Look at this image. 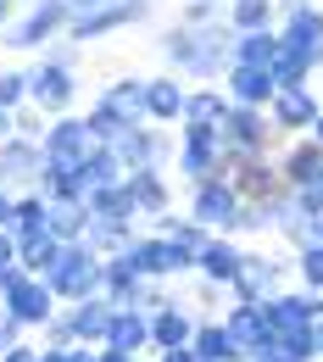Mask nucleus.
<instances>
[{
  "mask_svg": "<svg viewBox=\"0 0 323 362\" xmlns=\"http://www.w3.org/2000/svg\"><path fill=\"white\" fill-rule=\"evenodd\" d=\"M156 56L168 73H179L189 84H218L234 62V28L229 23H168L156 34Z\"/></svg>",
  "mask_w": 323,
  "mask_h": 362,
  "instance_id": "1",
  "label": "nucleus"
},
{
  "mask_svg": "<svg viewBox=\"0 0 323 362\" xmlns=\"http://www.w3.org/2000/svg\"><path fill=\"white\" fill-rule=\"evenodd\" d=\"M67 23H73L67 0H23V6H17V17L6 23L0 45L17 50V56H40L50 40H61V34H67Z\"/></svg>",
  "mask_w": 323,
  "mask_h": 362,
  "instance_id": "2",
  "label": "nucleus"
},
{
  "mask_svg": "<svg viewBox=\"0 0 323 362\" xmlns=\"http://www.w3.org/2000/svg\"><path fill=\"white\" fill-rule=\"evenodd\" d=\"M156 17V0H112V6H95V11H78L73 23H67V40H78V45L90 50L100 40H117V34H134Z\"/></svg>",
  "mask_w": 323,
  "mask_h": 362,
  "instance_id": "3",
  "label": "nucleus"
},
{
  "mask_svg": "<svg viewBox=\"0 0 323 362\" xmlns=\"http://www.w3.org/2000/svg\"><path fill=\"white\" fill-rule=\"evenodd\" d=\"M78 100H84L78 67H67L56 56H34L28 62V106H40L45 117H61V112H78Z\"/></svg>",
  "mask_w": 323,
  "mask_h": 362,
  "instance_id": "4",
  "label": "nucleus"
},
{
  "mask_svg": "<svg viewBox=\"0 0 323 362\" xmlns=\"http://www.w3.org/2000/svg\"><path fill=\"white\" fill-rule=\"evenodd\" d=\"M173 134H179L173 173H179V184H184V189L223 173V129H212V123H179Z\"/></svg>",
  "mask_w": 323,
  "mask_h": 362,
  "instance_id": "5",
  "label": "nucleus"
},
{
  "mask_svg": "<svg viewBox=\"0 0 323 362\" xmlns=\"http://www.w3.org/2000/svg\"><path fill=\"white\" fill-rule=\"evenodd\" d=\"M0 307L17 317L28 334H40V329H45V317L56 313L61 301L50 296V284L40 279V273H23L17 262H6V268H0Z\"/></svg>",
  "mask_w": 323,
  "mask_h": 362,
  "instance_id": "6",
  "label": "nucleus"
},
{
  "mask_svg": "<svg viewBox=\"0 0 323 362\" xmlns=\"http://www.w3.org/2000/svg\"><path fill=\"white\" fill-rule=\"evenodd\" d=\"M100 268H106V257L95 251L90 240H67L61 257H56V268L45 273V284H50L56 301H84V296L100 290Z\"/></svg>",
  "mask_w": 323,
  "mask_h": 362,
  "instance_id": "7",
  "label": "nucleus"
},
{
  "mask_svg": "<svg viewBox=\"0 0 323 362\" xmlns=\"http://www.w3.org/2000/svg\"><path fill=\"white\" fill-rule=\"evenodd\" d=\"M129 262L139 268V279H162V284H179L195 273V251L179 245V240H168V234H156V228H139L134 245H129Z\"/></svg>",
  "mask_w": 323,
  "mask_h": 362,
  "instance_id": "8",
  "label": "nucleus"
},
{
  "mask_svg": "<svg viewBox=\"0 0 323 362\" xmlns=\"http://www.w3.org/2000/svg\"><path fill=\"white\" fill-rule=\"evenodd\" d=\"M240 206H245V195L234 189L229 173H218V179H206V184H189V195H184V212L201 228H212V234H234L240 228Z\"/></svg>",
  "mask_w": 323,
  "mask_h": 362,
  "instance_id": "9",
  "label": "nucleus"
},
{
  "mask_svg": "<svg viewBox=\"0 0 323 362\" xmlns=\"http://www.w3.org/2000/svg\"><path fill=\"white\" fill-rule=\"evenodd\" d=\"M284 284H295V279H290V251L245 245L240 273H234V284H229V301H262V296H274V290H284Z\"/></svg>",
  "mask_w": 323,
  "mask_h": 362,
  "instance_id": "10",
  "label": "nucleus"
},
{
  "mask_svg": "<svg viewBox=\"0 0 323 362\" xmlns=\"http://www.w3.org/2000/svg\"><path fill=\"white\" fill-rule=\"evenodd\" d=\"M112 151H117L123 173H134V168H162V173H173L179 134L162 129V123H134V129H123V134L112 139Z\"/></svg>",
  "mask_w": 323,
  "mask_h": 362,
  "instance_id": "11",
  "label": "nucleus"
},
{
  "mask_svg": "<svg viewBox=\"0 0 323 362\" xmlns=\"http://www.w3.org/2000/svg\"><path fill=\"white\" fill-rule=\"evenodd\" d=\"M278 45L312 62V73H323V6L318 0H284L278 6Z\"/></svg>",
  "mask_w": 323,
  "mask_h": 362,
  "instance_id": "12",
  "label": "nucleus"
},
{
  "mask_svg": "<svg viewBox=\"0 0 323 362\" xmlns=\"http://www.w3.org/2000/svg\"><path fill=\"white\" fill-rule=\"evenodd\" d=\"M318 112H323L318 84H290V90H274V100H268V123H274V134H278V139L307 134Z\"/></svg>",
  "mask_w": 323,
  "mask_h": 362,
  "instance_id": "13",
  "label": "nucleus"
},
{
  "mask_svg": "<svg viewBox=\"0 0 323 362\" xmlns=\"http://www.w3.org/2000/svg\"><path fill=\"white\" fill-rule=\"evenodd\" d=\"M257 307H262V317H268L274 334H290V329H307V323L323 317V296L318 290H301V284H284L274 296H262Z\"/></svg>",
  "mask_w": 323,
  "mask_h": 362,
  "instance_id": "14",
  "label": "nucleus"
},
{
  "mask_svg": "<svg viewBox=\"0 0 323 362\" xmlns=\"http://www.w3.org/2000/svg\"><path fill=\"white\" fill-rule=\"evenodd\" d=\"M223 173L234 179V189H240L245 201H262V195L284 189L274 151H223Z\"/></svg>",
  "mask_w": 323,
  "mask_h": 362,
  "instance_id": "15",
  "label": "nucleus"
},
{
  "mask_svg": "<svg viewBox=\"0 0 323 362\" xmlns=\"http://www.w3.org/2000/svg\"><path fill=\"white\" fill-rule=\"evenodd\" d=\"M223 323H229V334L240 340V351L251 362H262V357H274L278 351V334L268 329V317H262V307L257 301H223Z\"/></svg>",
  "mask_w": 323,
  "mask_h": 362,
  "instance_id": "16",
  "label": "nucleus"
},
{
  "mask_svg": "<svg viewBox=\"0 0 323 362\" xmlns=\"http://www.w3.org/2000/svg\"><path fill=\"white\" fill-rule=\"evenodd\" d=\"M278 134L268 123V106H234L229 100V117H223V151H274Z\"/></svg>",
  "mask_w": 323,
  "mask_h": 362,
  "instance_id": "17",
  "label": "nucleus"
},
{
  "mask_svg": "<svg viewBox=\"0 0 323 362\" xmlns=\"http://www.w3.org/2000/svg\"><path fill=\"white\" fill-rule=\"evenodd\" d=\"M40 168H45V151H40V139L17 134V129L0 139V184H6V189H34Z\"/></svg>",
  "mask_w": 323,
  "mask_h": 362,
  "instance_id": "18",
  "label": "nucleus"
},
{
  "mask_svg": "<svg viewBox=\"0 0 323 362\" xmlns=\"http://www.w3.org/2000/svg\"><path fill=\"white\" fill-rule=\"evenodd\" d=\"M184 100H189V78L179 73H151L145 78V123H162V129H179V117H184Z\"/></svg>",
  "mask_w": 323,
  "mask_h": 362,
  "instance_id": "19",
  "label": "nucleus"
},
{
  "mask_svg": "<svg viewBox=\"0 0 323 362\" xmlns=\"http://www.w3.org/2000/svg\"><path fill=\"white\" fill-rule=\"evenodd\" d=\"M274 162H278V179H284V189L318 184V173H323V145H312L307 134L278 139V145H274Z\"/></svg>",
  "mask_w": 323,
  "mask_h": 362,
  "instance_id": "20",
  "label": "nucleus"
},
{
  "mask_svg": "<svg viewBox=\"0 0 323 362\" xmlns=\"http://www.w3.org/2000/svg\"><path fill=\"white\" fill-rule=\"evenodd\" d=\"M90 145H95V134H90V123H84V112H61V117H50L45 134H40V151L56 156V162H78Z\"/></svg>",
  "mask_w": 323,
  "mask_h": 362,
  "instance_id": "21",
  "label": "nucleus"
},
{
  "mask_svg": "<svg viewBox=\"0 0 323 362\" xmlns=\"http://www.w3.org/2000/svg\"><path fill=\"white\" fill-rule=\"evenodd\" d=\"M123 189L134 195L139 223H151V218H162V212L173 206V179H168L162 168H134V173H123Z\"/></svg>",
  "mask_w": 323,
  "mask_h": 362,
  "instance_id": "22",
  "label": "nucleus"
},
{
  "mask_svg": "<svg viewBox=\"0 0 323 362\" xmlns=\"http://www.w3.org/2000/svg\"><path fill=\"white\" fill-rule=\"evenodd\" d=\"M223 95H229L234 106H268L274 100V67H251V62H229V73L218 78Z\"/></svg>",
  "mask_w": 323,
  "mask_h": 362,
  "instance_id": "23",
  "label": "nucleus"
},
{
  "mask_svg": "<svg viewBox=\"0 0 323 362\" xmlns=\"http://www.w3.org/2000/svg\"><path fill=\"white\" fill-rule=\"evenodd\" d=\"M195 307H189L184 296H173V301H162L156 313H151V351H168V346H189V334H195Z\"/></svg>",
  "mask_w": 323,
  "mask_h": 362,
  "instance_id": "24",
  "label": "nucleus"
},
{
  "mask_svg": "<svg viewBox=\"0 0 323 362\" xmlns=\"http://www.w3.org/2000/svg\"><path fill=\"white\" fill-rule=\"evenodd\" d=\"M61 317L73 329V346H100L106 340V323H112V301L95 290L84 301H61Z\"/></svg>",
  "mask_w": 323,
  "mask_h": 362,
  "instance_id": "25",
  "label": "nucleus"
},
{
  "mask_svg": "<svg viewBox=\"0 0 323 362\" xmlns=\"http://www.w3.org/2000/svg\"><path fill=\"white\" fill-rule=\"evenodd\" d=\"M240 257H245V240H234V234H212V240L195 251V273L229 290L234 273H240Z\"/></svg>",
  "mask_w": 323,
  "mask_h": 362,
  "instance_id": "26",
  "label": "nucleus"
},
{
  "mask_svg": "<svg viewBox=\"0 0 323 362\" xmlns=\"http://www.w3.org/2000/svg\"><path fill=\"white\" fill-rule=\"evenodd\" d=\"M189 346H195V357H201V362H251L245 351H240V340L229 334V323H223L218 313H201V317H195Z\"/></svg>",
  "mask_w": 323,
  "mask_h": 362,
  "instance_id": "27",
  "label": "nucleus"
},
{
  "mask_svg": "<svg viewBox=\"0 0 323 362\" xmlns=\"http://www.w3.org/2000/svg\"><path fill=\"white\" fill-rule=\"evenodd\" d=\"M100 296H106L112 307H145V279H139V268L129 262V251L106 257V268H100Z\"/></svg>",
  "mask_w": 323,
  "mask_h": 362,
  "instance_id": "28",
  "label": "nucleus"
},
{
  "mask_svg": "<svg viewBox=\"0 0 323 362\" xmlns=\"http://www.w3.org/2000/svg\"><path fill=\"white\" fill-rule=\"evenodd\" d=\"M100 346L151 357V313H145V307H112V323H106V340H100Z\"/></svg>",
  "mask_w": 323,
  "mask_h": 362,
  "instance_id": "29",
  "label": "nucleus"
},
{
  "mask_svg": "<svg viewBox=\"0 0 323 362\" xmlns=\"http://www.w3.org/2000/svg\"><path fill=\"white\" fill-rule=\"evenodd\" d=\"M95 100H106L117 117H129V123H145V73H117V78H106Z\"/></svg>",
  "mask_w": 323,
  "mask_h": 362,
  "instance_id": "30",
  "label": "nucleus"
},
{
  "mask_svg": "<svg viewBox=\"0 0 323 362\" xmlns=\"http://www.w3.org/2000/svg\"><path fill=\"white\" fill-rule=\"evenodd\" d=\"M73 173H78V189L90 195V189H100V184H117V179H123V162H117V151H112V145H100V139H95L90 151L73 162Z\"/></svg>",
  "mask_w": 323,
  "mask_h": 362,
  "instance_id": "31",
  "label": "nucleus"
},
{
  "mask_svg": "<svg viewBox=\"0 0 323 362\" xmlns=\"http://www.w3.org/2000/svg\"><path fill=\"white\" fill-rule=\"evenodd\" d=\"M84 206H90V218H100V223H139V206H134V195L123 189V179L90 189Z\"/></svg>",
  "mask_w": 323,
  "mask_h": 362,
  "instance_id": "32",
  "label": "nucleus"
},
{
  "mask_svg": "<svg viewBox=\"0 0 323 362\" xmlns=\"http://www.w3.org/2000/svg\"><path fill=\"white\" fill-rule=\"evenodd\" d=\"M223 117H229L223 84H189V100H184V117L179 123H212V129H223Z\"/></svg>",
  "mask_w": 323,
  "mask_h": 362,
  "instance_id": "33",
  "label": "nucleus"
},
{
  "mask_svg": "<svg viewBox=\"0 0 323 362\" xmlns=\"http://www.w3.org/2000/svg\"><path fill=\"white\" fill-rule=\"evenodd\" d=\"M11 234H17V240L50 234V201L40 195V189H17V206H11Z\"/></svg>",
  "mask_w": 323,
  "mask_h": 362,
  "instance_id": "34",
  "label": "nucleus"
},
{
  "mask_svg": "<svg viewBox=\"0 0 323 362\" xmlns=\"http://www.w3.org/2000/svg\"><path fill=\"white\" fill-rule=\"evenodd\" d=\"M50 234L67 245V240H84L90 234V206L84 195H67V201H50Z\"/></svg>",
  "mask_w": 323,
  "mask_h": 362,
  "instance_id": "35",
  "label": "nucleus"
},
{
  "mask_svg": "<svg viewBox=\"0 0 323 362\" xmlns=\"http://www.w3.org/2000/svg\"><path fill=\"white\" fill-rule=\"evenodd\" d=\"M223 23H229L234 34L274 28V23H278V0H229V6H223Z\"/></svg>",
  "mask_w": 323,
  "mask_h": 362,
  "instance_id": "36",
  "label": "nucleus"
},
{
  "mask_svg": "<svg viewBox=\"0 0 323 362\" xmlns=\"http://www.w3.org/2000/svg\"><path fill=\"white\" fill-rule=\"evenodd\" d=\"M145 228H156V234H168V240H179V245H189V251H201L206 240H212V228H201L189 212H179V206H168L162 218H151Z\"/></svg>",
  "mask_w": 323,
  "mask_h": 362,
  "instance_id": "37",
  "label": "nucleus"
},
{
  "mask_svg": "<svg viewBox=\"0 0 323 362\" xmlns=\"http://www.w3.org/2000/svg\"><path fill=\"white\" fill-rule=\"evenodd\" d=\"M56 257H61V240H56V234L17 240V268H23V273H40V279H45V273L56 268Z\"/></svg>",
  "mask_w": 323,
  "mask_h": 362,
  "instance_id": "38",
  "label": "nucleus"
},
{
  "mask_svg": "<svg viewBox=\"0 0 323 362\" xmlns=\"http://www.w3.org/2000/svg\"><path fill=\"white\" fill-rule=\"evenodd\" d=\"M274 56H278V28H251V34H234V62L274 67Z\"/></svg>",
  "mask_w": 323,
  "mask_h": 362,
  "instance_id": "39",
  "label": "nucleus"
},
{
  "mask_svg": "<svg viewBox=\"0 0 323 362\" xmlns=\"http://www.w3.org/2000/svg\"><path fill=\"white\" fill-rule=\"evenodd\" d=\"M290 279H295L301 290H318L323 296V245L318 240H307V245L290 251Z\"/></svg>",
  "mask_w": 323,
  "mask_h": 362,
  "instance_id": "40",
  "label": "nucleus"
},
{
  "mask_svg": "<svg viewBox=\"0 0 323 362\" xmlns=\"http://www.w3.org/2000/svg\"><path fill=\"white\" fill-rule=\"evenodd\" d=\"M134 234H139V223H100V218H90V240L100 257H117V251H129L134 245Z\"/></svg>",
  "mask_w": 323,
  "mask_h": 362,
  "instance_id": "41",
  "label": "nucleus"
},
{
  "mask_svg": "<svg viewBox=\"0 0 323 362\" xmlns=\"http://www.w3.org/2000/svg\"><path fill=\"white\" fill-rule=\"evenodd\" d=\"M278 351H284L290 362H323V329H318V323H307V329L278 334Z\"/></svg>",
  "mask_w": 323,
  "mask_h": 362,
  "instance_id": "42",
  "label": "nucleus"
},
{
  "mask_svg": "<svg viewBox=\"0 0 323 362\" xmlns=\"http://www.w3.org/2000/svg\"><path fill=\"white\" fill-rule=\"evenodd\" d=\"M312 78H318V73H312L307 56H295V50L278 45V56H274V84H278V90H290V84H312Z\"/></svg>",
  "mask_w": 323,
  "mask_h": 362,
  "instance_id": "43",
  "label": "nucleus"
},
{
  "mask_svg": "<svg viewBox=\"0 0 323 362\" xmlns=\"http://www.w3.org/2000/svg\"><path fill=\"white\" fill-rule=\"evenodd\" d=\"M28 106V67H0V112Z\"/></svg>",
  "mask_w": 323,
  "mask_h": 362,
  "instance_id": "44",
  "label": "nucleus"
},
{
  "mask_svg": "<svg viewBox=\"0 0 323 362\" xmlns=\"http://www.w3.org/2000/svg\"><path fill=\"white\" fill-rule=\"evenodd\" d=\"M229 0H179V23H223Z\"/></svg>",
  "mask_w": 323,
  "mask_h": 362,
  "instance_id": "45",
  "label": "nucleus"
},
{
  "mask_svg": "<svg viewBox=\"0 0 323 362\" xmlns=\"http://www.w3.org/2000/svg\"><path fill=\"white\" fill-rule=\"evenodd\" d=\"M45 112H40V106H17V112H11V129H17V134H28V139H40L45 134Z\"/></svg>",
  "mask_w": 323,
  "mask_h": 362,
  "instance_id": "46",
  "label": "nucleus"
},
{
  "mask_svg": "<svg viewBox=\"0 0 323 362\" xmlns=\"http://www.w3.org/2000/svg\"><path fill=\"white\" fill-rule=\"evenodd\" d=\"M34 340H40V346H73V329H67V317H61V307H56V313L45 317V329H40Z\"/></svg>",
  "mask_w": 323,
  "mask_h": 362,
  "instance_id": "47",
  "label": "nucleus"
},
{
  "mask_svg": "<svg viewBox=\"0 0 323 362\" xmlns=\"http://www.w3.org/2000/svg\"><path fill=\"white\" fill-rule=\"evenodd\" d=\"M0 362H40V340H28V334H23V340H11V346L0 351Z\"/></svg>",
  "mask_w": 323,
  "mask_h": 362,
  "instance_id": "48",
  "label": "nucleus"
},
{
  "mask_svg": "<svg viewBox=\"0 0 323 362\" xmlns=\"http://www.w3.org/2000/svg\"><path fill=\"white\" fill-rule=\"evenodd\" d=\"M23 334H28V329H23L17 317H11V313H6V307H0V351H6L11 340H23Z\"/></svg>",
  "mask_w": 323,
  "mask_h": 362,
  "instance_id": "49",
  "label": "nucleus"
},
{
  "mask_svg": "<svg viewBox=\"0 0 323 362\" xmlns=\"http://www.w3.org/2000/svg\"><path fill=\"white\" fill-rule=\"evenodd\" d=\"M151 362H201L195 346H168V351H151Z\"/></svg>",
  "mask_w": 323,
  "mask_h": 362,
  "instance_id": "50",
  "label": "nucleus"
},
{
  "mask_svg": "<svg viewBox=\"0 0 323 362\" xmlns=\"http://www.w3.org/2000/svg\"><path fill=\"white\" fill-rule=\"evenodd\" d=\"M6 262H17V234H11V228H0V268H6Z\"/></svg>",
  "mask_w": 323,
  "mask_h": 362,
  "instance_id": "51",
  "label": "nucleus"
},
{
  "mask_svg": "<svg viewBox=\"0 0 323 362\" xmlns=\"http://www.w3.org/2000/svg\"><path fill=\"white\" fill-rule=\"evenodd\" d=\"M11 206H17V189L0 184V228H11Z\"/></svg>",
  "mask_w": 323,
  "mask_h": 362,
  "instance_id": "52",
  "label": "nucleus"
},
{
  "mask_svg": "<svg viewBox=\"0 0 323 362\" xmlns=\"http://www.w3.org/2000/svg\"><path fill=\"white\" fill-rule=\"evenodd\" d=\"M100 362H151V357H139V351H117V346H100Z\"/></svg>",
  "mask_w": 323,
  "mask_h": 362,
  "instance_id": "53",
  "label": "nucleus"
},
{
  "mask_svg": "<svg viewBox=\"0 0 323 362\" xmlns=\"http://www.w3.org/2000/svg\"><path fill=\"white\" fill-rule=\"evenodd\" d=\"M40 362H73V346H40Z\"/></svg>",
  "mask_w": 323,
  "mask_h": 362,
  "instance_id": "54",
  "label": "nucleus"
},
{
  "mask_svg": "<svg viewBox=\"0 0 323 362\" xmlns=\"http://www.w3.org/2000/svg\"><path fill=\"white\" fill-rule=\"evenodd\" d=\"M73 362H100V346H73Z\"/></svg>",
  "mask_w": 323,
  "mask_h": 362,
  "instance_id": "55",
  "label": "nucleus"
},
{
  "mask_svg": "<svg viewBox=\"0 0 323 362\" xmlns=\"http://www.w3.org/2000/svg\"><path fill=\"white\" fill-rule=\"evenodd\" d=\"M17 6H23V0H0V34H6V23L17 17Z\"/></svg>",
  "mask_w": 323,
  "mask_h": 362,
  "instance_id": "56",
  "label": "nucleus"
},
{
  "mask_svg": "<svg viewBox=\"0 0 323 362\" xmlns=\"http://www.w3.org/2000/svg\"><path fill=\"white\" fill-rule=\"evenodd\" d=\"M95 6H112V0H67V11L78 17V11H95Z\"/></svg>",
  "mask_w": 323,
  "mask_h": 362,
  "instance_id": "57",
  "label": "nucleus"
},
{
  "mask_svg": "<svg viewBox=\"0 0 323 362\" xmlns=\"http://www.w3.org/2000/svg\"><path fill=\"white\" fill-rule=\"evenodd\" d=\"M307 139H312V145H323V112L312 117V129H307Z\"/></svg>",
  "mask_w": 323,
  "mask_h": 362,
  "instance_id": "58",
  "label": "nucleus"
},
{
  "mask_svg": "<svg viewBox=\"0 0 323 362\" xmlns=\"http://www.w3.org/2000/svg\"><path fill=\"white\" fill-rule=\"evenodd\" d=\"M11 134V112H0V139Z\"/></svg>",
  "mask_w": 323,
  "mask_h": 362,
  "instance_id": "59",
  "label": "nucleus"
},
{
  "mask_svg": "<svg viewBox=\"0 0 323 362\" xmlns=\"http://www.w3.org/2000/svg\"><path fill=\"white\" fill-rule=\"evenodd\" d=\"M312 240H318V245H323V218H318V228H312Z\"/></svg>",
  "mask_w": 323,
  "mask_h": 362,
  "instance_id": "60",
  "label": "nucleus"
},
{
  "mask_svg": "<svg viewBox=\"0 0 323 362\" xmlns=\"http://www.w3.org/2000/svg\"><path fill=\"white\" fill-rule=\"evenodd\" d=\"M262 362H290V357H284V351H274V357H262Z\"/></svg>",
  "mask_w": 323,
  "mask_h": 362,
  "instance_id": "61",
  "label": "nucleus"
},
{
  "mask_svg": "<svg viewBox=\"0 0 323 362\" xmlns=\"http://www.w3.org/2000/svg\"><path fill=\"white\" fill-rule=\"evenodd\" d=\"M318 195H323V173H318Z\"/></svg>",
  "mask_w": 323,
  "mask_h": 362,
  "instance_id": "62",
  "label": "nucleus"
},
{
  "mask_svg": "<svg viewBox=\"0 0 323 362\" xmlns=\"http://www.w3.org/2000/svg\"><path fill=\"white\" fill-rule=\"evenodd\" d=\"M278 6H284V0H278Z\"/></svg>",
  "mask_w": 323,
  "mask_h": 362,
  "instance_id": "63",
  "label": "nucleus"
}]
</instances>
